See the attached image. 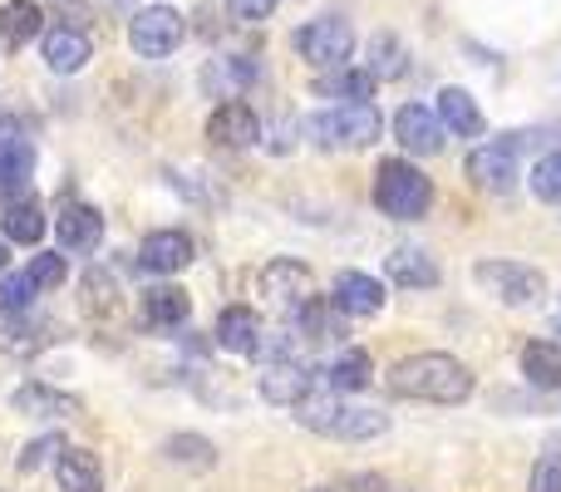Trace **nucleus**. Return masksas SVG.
<instances>
[{
  "instance_id": "obj_19",
  "label": "nucleus",
  "mask_w": 561,
  "mask_h": 492,
  "mask_svg": "<svg viewBox=\"0 0 561 492\" xmlns=\"http://www.w3.org/2000/svg\"><path fill=\"white\" fill-rule=\"evenodd\" d=\"M252 79H256V65L252 59H213V65L203 69V84H207V94L213 99H242V89H252Z\"/></svg>"
},
{
  "instance_id": "obj_7",
  "label": "nucleus",
  "mask_w": 561,
  "mask_h": 492,
  "mask_svg": "<svg viewBox=\"0 0 561 492\" xmlns=\"http://www.w3.org/2000/svg\"><path fill=\"white\" fill-rule=\"evenodd\" d=\"M207 138H213L217 148H252L256 138H262V118H256L252 104H242V99H222V104L213 108V118H207Z\"/></svg>"
},
{
  "instance_id": "obj_29",
  "label": "nucleus",
  "mask_w": 561,
  "mask_h": 492,
  "mask_svg": "<svg viewBox=\"0 0 561 492\" xmlns=\"http://www.w3.org/2000/svg\"><path fill=\"white\" fill-rule=\"evenodd\" d=\"M369 75L379 79V84H389V79H404V69H409V49L399 45L394 35H375L369 39Z\"/></svg>"
},
{
  "instance_id": "obj_28",
  "label": "nucleus",
  "mask_w": 561,
  "mask_h": 492,
  "mask_svg": "<svg viewBox=\"0 0 561 492\" xmlns=\"http://www.w3.org/2000/svg\"><path fill=\"white\" fill-rule=\"evenodd\" d=\"M15 409L20 414H30V419H69V414H79L75 399L55 394V389H39V385L15 389Z\"/></svg>"
},
{
  "instance_id": "obj_23",
  "label": "nucleus",
  "mask_w": 561,
  "mask_h": 492,
  "mask_svg": "<svg viewBox=\"0 0 561 492\" xmlns=\"http://www.w3.org/2000/svg\"><path fill=\"white\" fill-rule=\"evenodd\" d=\"M523 375L533 379L537 389H561V345H552V340H527Z\"/></svg>"
},
{
  "instance_id": "obj_5",
  "label": "nucleus",
  "mask_w": 561,
  "mask_h": 492,
  "mask_svg": "<svg viewBox=\"0 0 561 492\" xmlns=\"http://www.w3.org/2000/svg\"><path fill=\"white\" fill-rule=\"evenodd\" d=\"M128 45H134L144 59H168L178 45H183V15L168 5L138 10L134 25H128Z\"/></svg>"
},
{
  "instance_id": "obj_3",
  "label": "nucleus",
  "mask_w": 561,
  "mask_h": 492,
  "mask_svg": "<svg viewBox=\"0 0 561 492\" xmlns=\"http://www.w3.org/2000/svg\"><path fill=\"white\" fill-rule=\"evenodd\" d=\"M379 128H385V118H379V108L369 99H355V104H340L330 114L306 118V134H316L325 148H369L379 138Z\"/></svg>"
},
{
  "instance_id": "obj_12",
  "label": "nucleus",
  "mask_w": 561,
  "mask_h": 492,
  "mask_svg": "<svg viewBox=\"0 0 561 492\" xmlns=\"http://www.w3.org/2000/svg\"><path fill=\"white\" fill-rule=\"evenodd\" d=\"M468 178H473L483 193H507L517 183V153L513 144H488L468 158Z\"/></svg>"
},
{
  "instance_id": "obj_33",
  "label": "nucleus",
  "mask_w": 561,
  "mask_h": 492,
  "mask_svg": "<svg viewBox=\"0 0 561 492\" xmlns=\"http://www.w3.org/2000/svg\"><path fill=\"white\" fill-rule=\"evenodd\" d=\"M533 193L542 197V203H561V153L537 158V168H533Z\"/></svg>"
},
{
  "instance_id": "obj_1",
  "label": "nucleus",
  "mask_w": 561,
  "mask_h": 492,
  "mask_svg": "<svg viewBox=\"0 0 561 492\" xmlns=\"http://www.w3.org/2000/svg\"><path fill=\"white\" fill-rule=\"evenodd\" d=\"M389 389L399 399H419V404H463L473 394V369L458 365L454 355L428 350V355L399 359L394 375H389Z\"/></svg>"
},
{
  "instance_id": "obj_22",
  "label": "nucleus",
  "mask_w": 561,
  "mask_h": 492,
  "mask_svg": "<svg viewBox=\"0 0 561 492\" xmlns=\"http://www.w3.org/2000/svg\"><path fill=\"white\" fill-rule=\"evenodd\" d=\"M45 35V15H39L35 0H10L5 10H0V39L5 45H30V39Z\"/></svg>"
},
{
  "instance_id": "obj_26",
  "label": "nucleus",
  "mask_w": 561,
  "mask_h": 492,
  "mask_svg": "<svg viewBox=\"0 0 561 492\" xmlns=\"http://www.w3.org/2000/svg\"><path fill=\"white\" fill-rule=\"evenodd\" d=\"M375 385V365H369L365 350H345V355H335V365H330V389L335 394H359V389Z\"/></svg>"
},
{
  "instance_id": "obj_32",
  "label": "nucleus",
  "mask_w": 561,
  "mask_h": 492,
  "mask_svg": "<svg viewBox=\"0 0 561 492\" xmlns=\"http://www.w3.org/2000/svg\"><path fill=\"white\" fill-rule=\"evenodd\" d=\"M144 320L148 325H183L187 320V296L178 286H158L144 296Z\"/></svg>"
},
{
  "instance_id": "obj_31",
  "label": "nucleus",
  "mask_w": 561,
  "mask_h": 492,
  "mask_svg": "<svg viewBox=\"0 0 561 492\" xmlns=\"http://www.w3.org/2000/svg\"><path fill=\"white\" fill-rule=\"evenodd\" d=\"M0 227H5V237L15 247H35L39 237H45V213H39L35 203H10L5 217H0Z\"/></svg>"
},
{
  "instance_id": "obj_35",
  "label": "nucleus",
  "mask_w": 561,
  "mask_h": 492,
  "mask_svg": "<svg viewBox=\"0 0 561 492\" xmlns=\"http://www.w3.org/2000/svg\"><path fill=\"white\" fill-rule=\"evenodd\" d=\"M65 276H69V261H65V251H45V256H35L30 261V281H35L39 290H55V286H65Z\"/></svg>"
},
{
  "instance_id": "obj_21",
  "label": "nucleus",
  "mask_w": 561,
  "mask_h": 492,
  "mask_svg": "<svg viewBox=\"0 0 561 492\" xmlns=\"http://www.w3.org/2000/svg\"><path fill=\"white\" fill-rule=\"evenodd\" d=\"M30 173H35V153H30L25 138L5 134L0 138V193H25L30 187Z\"/></svg>"
},
{
  "instance_id": "obj_11",
  "label": "nucleus",
  "mask_w": 561,
  "mask_h": 492,
  "mask_svg": "<svg viewBox=\"0 0 561 492\" xmlns=\"http://www.w3.org/2000/svg\"><path fill=\"white\" fill-rule=\"evenodd\" d=\"M39 49H45V65L55 69V75H75V69L89 65V55H94V45H89V35L79 25H55L39 35Z\"/></svg>"
},
{
  "instance_id": "obj_18",
  "label": "nucleus",
  "mask_w": 561,
  "mask_h": 492,
  "mask_svg": "<svg viewBox=\"0 0 561 492\" xmlns=\"http://www.w3.org/2000/svg\"><path fill=\"white\" fill-rule=\"evenodd\" d=\"M389 428V419L379 414V409H335V419H330L320 434L325 438H340V444H365V438H379Z\"/></svg>"
},
{
  "instance_id": "obj_36",
  "label": "nucleus",
  "mask_w": 561,
  "mask_h": 492,
  "mask_svg": "<svg viewBox=\"0 0 561 492\" xmlns=\"http://www.w3.org/2000/svg\"><path fill=\"white\" fill-rule=\"evenodd\" d=\"M527 492H561V454H547L527 478Z\"/></svg>"
},
{
  "instance_id": "obj_10",
  "label": "nucleus",
  "mask_w": 561,
  "mask_h": 492,
  "mask_svg": "<svg viewBox=\"0 0 561 492\" xmlns=\"http://www.w3.org/2000/svg\"><path fill=\"white\" fill-rule=\"evenodd\" d=\"M394 138L409 148V153L434 158L438 148H444V118H438L434 108H424V104H404L394 114Z\"/></svg>"
},
{
  "instance_id": "obj_9",
  "label": "nucleus",
  "mask_w": 561,
  "mask_h": 492,
  "mask_svg": "<svg viewBox=\"0 0 561 492\" xmlns=\"http://www.w3.org/2000/svg\"><path fill=\"white\" fill-rule=\"evenodd\" d=\"M310 385H316V379H310V369L300 365V359H266L262 379H256L266 404H286V409H296L300 399L310 394Z\"/></svg>"
},
{
  "instance_id": "obj_20",
  "label": "nucleus",
  "mask_w": 561,
  "mask_h": 492,
  "mask_svg": "<svg viewBox=\"0 0 561 492\" xmlns=\"http://www.w3.org/2000/svg\"><path fill=\"white\" fill-rule=\"evenodd\" d=\"M438 118H444V128L448 134H458V138L483 134V108L473 104L468 89H444V94H438Z\"/></svg>"
},
{
  "instance_id": "obj_25",
  "label": "nucleus",
  "mask_w": 561,
  "mask_h": 492,
  "mask_svg": "<svg viewBox=\"0 0 561 492\" xmlns=\"http://www.w3.org/2000/svg\"><path fill=\"white\" fill-rule=\"evenodd\" d=\"M389 281L394 286H404V290H419V286H438V266L424 256V251H414V247H399L394 256H389Z\"/></svg>"
},
{
  "instance_id": "obj_4",
  "label": "nucleus",
  "mask_w": 561,
  "mask_h": 492,
  "mask_svg": "<svg viewBox=\"0 0 561 492\" xmlns=\"http://www.w3.org/2000/svg\"><path fill=\"white\" fill-rule=\"evenodd\" d=\"M296 49L306 55V65L340 69L350 55H355V30H350V20H340V15H320L296 35Z\"/></svg>"
},
{
  "instance_id": "obj_38",
  "label": "nucleus",
  "mask_w": 561,
  "mask_h": 492,
  "mask_svg": "<svg viewBox=\"0 0 561 492\" xmlns=\"http://www.w3.org/2000/svg\"><path fill=\"white\" fill-rule=\"evenodd\" d=\"M59 448H65V444H59V438H39V444H30L25 454H20V468H25V473H35V468L45 464L49 454H59Z\"/></svg>"
},
{
  "instance_id": "obj_17",
  "label": "nucleus",
  "mask_w": 561,
  "mask_h": 492,
  "mask_svg": "<svg viewBox=\"0 0 561 492\" xmlns=\"http://www.w3.org/2000/svg\"><path fill=\"white\" fill-rule=\"evenodd\" d=\"M138 261H144L148 271H158V276H173V271H183L187 261H193V237L187 232H153V237H144Z\"/></svg>"
},
{
  "instance_id": "obj_39",
  "label": "nucleus",
  "mask_w": 561,
  "mask_h": 492,
  "mask_svg": "<svg viewBox=\"0 0 561 492\" xmlns=\"http://www.w3.org/2000/svg\"><path fill=\"white\" fill-rule=\"evenodd\" d=\"M350 488H355V492H385V478H375V473H359Z\"/></svg>"
},
{
  "instance_id": "obj_8",
  "label": "nucleus",
  "mask_w": 561,
  "mask_h": 492,
  "mask_svg": "<svg viewBox=\"0 0 561 492\" xmlns=\"http://www.w3.org/2000/svg\"><path fill=\"white\" fill-rule=\"evenodd\" d=\"M262 286L286 316H296V310H306L310 300H316V281H310V271L300 266V261H272V266L262 271Z\"/></svg>"
},
{
  "instance_id": "obj_6",
  "label": "nucleus",
  "mask_w": 561,
  "mask_h": 492,
  "mask_svg": "<svg viewBox=\"0 0 561 492\" xmlns=\"http://www.w3.org/2000/svg\"><path fill=\"white\" fill-rule=\"evenodd\" d=\"M478 281H483L488 290H497V300H507V306H533V300H542V290H547L542 271L523 266V261H483V266H478Z\"/></svg>"
},
{
  "instance_id": "obj_27",
  "label": "nucleus",
  "mask_w": 561,
  "mask_h": 492,
  "mask_svg": "<svg viewBox=\"0 0 561 492\" xmlns=\"http://www.w3.org/2000/svg\"><path fill=\"white\" fill-rule=\"evenodd\" d=\"M375 84H379V79L369 75V69H345V65H340L335 75L316 79V94H325V99H345V104H355V99H369V94H375Z\"/></svg>"
},
{
  "instance_id": "obj_13",
  "label": "nucleus",
  "mask_w": 561,
  "mask_h": 492,
  "mask_svg": "<svg viewBox=\"0 0 561 492\" xmlns=\"http://www.w3.org/2000/svg\"><path fill=\"white\" fill-rule=\"evenodd\" d=\"M335 310H345V316H379V306H385V286H379L375 276H365V271H340L335 276Z\"/></svg>"
},
{
  "instance_id": "obj_40",
  "label": "nucleus",
  "mask_w": 561,
  "mask_h": 492,
  "mask_svg": "<svg viewBox=\"0 0 561 492\" xmlns=\"http://www.w3.org/2000/svg\"><path fill=\"white\" fill-rule=\"evenodd\" d=\"M5 261H10V247H5V242H0V271H5Z\"/></svg>"
},
{
  "instance_id": "obj_30",
  "label": "nucleus",
  "mask_w": 561,
  "mask_h": 492,
  "mask_svg": "<svg viewBox=\"0 0 561 492\" xmlns=\"http://www.w3.org/2000/svg\"><path fill=\"white\" fill-rule=\"evenodd\" d=\"M163 458L168 464H178V468H193V473H207V468L217 464V448L207 444V438H197V434H173L163 444Z\"/></svg>"
},
{
  "instance_id": "obj_34",
  "label": "nucleus",
  "mask_w": 561,
  "mask_h": 492,
  "mask_svg": "<svg viewBox=\"0 0 561 492\" xmlns=\"http://www.w3.org/2000/svg\"><path fill=\"white\" fill-rule=\"evenodd\" d=\"M35 281H30V271H15V276H0V310H30V300H35Z\"/></svg>"
},
{
  "instance_id": "obj_2",
  "label": "nucleus",
  "mask_w": 561,
  "mask_h": 492,
  "mask_svg": "<svg viewBox=\"0 0 561 492\" xmlns=\"http://www.w3.org/2000/svg\"><path fill=\"white\" fill-rule=\"evenodd\" d=\"M375 203H379V213L394 217V222H419V217L428 213V203H434V187H428V178L419 173L414 163L385 158L375 173Z\"/></svg>"
},
{
  "instance_id": "obj_14",
  "label": "nucleus",
  "mask_w": 561,
  "mask_h": 492,
  "mask_svg": "<svg viewBox=\"0 0 561 492\" xmlns=\"http://www.w3.org/2000/svg\"><path fill=\"white\" fill-rule=\"evenodd\" d=\"M55 232L65 251H94L99 237H104V217L89 203H65V213L55 217Z\"/></svg>"
},
{
  "instance_id": "obj_41",
  "label": "nucleus",
  "mask_w": 561,
  "mask_h": 492,
  "mask_svg": "<svg viewBox=\"0 0 561 492\" xmlns=\"http://www.w3.org/2000/svg\"><path fill=\"white\" fill-rule=\"evenodd\" d=\"M316 492H325V488H316Z\"/></svg>"
},
{
  "instance_id": "obj_24",
  "label": "nucleus",
  "mask_w": 561,
  "mask_h": 492,
  "mask_svg": "<svg viewBox=\"0 0 561 492\" xmlns=\"http://www.w3.org/2000/svg\"><path fill=\"white\" fill-rule=\"evenodd\" d=\"M45 345V325L30 320V310H0V350L10 355H30Z\"/></svg>"
},
{
  "instance_id": "obj_16",
  "label": "nucleus",
  "mask_w": 561,
  "mask_h": 492,
  "mask_svg": "<svg viewBox=\"0 0 561 492\" xmlns=\"http://www.w3.org/2000/svg\"><path fill=\"white\" fill-rule=\"evenodd\" d=\"M59 492H104V468L89 448H59L55 458Z\"/></svg>"
},
{
  "instance_id": "obj_37",
  "label": "nucleus",
  "mask_w": 561,
  "mask_h": 492,
  "mask_svg": "<svg viewBox=\"0 0 561 492\" xmlns=\"http://www.w3.org/2000/svg\"><path fill=\"white\" fill-rule=\"evenodd\" d=\"M227 10H232L242 25H262V20H272L276 0H227Z\"/></svg>"
},
{
  "instance_id": "obj_15",
  "label": "nucleus",
  "mask_w": 561,
  "mask_h": 492,
  "mask_svg": "<svg viewBox=\"0 0 561 492\" xmlns=\"http://www.w3.org/2000/svg\"><path fill=\"white\" fill-rule=\"evenodd\" d=\"M217 345L232 350V355H256V345H262V316L252 306H227L217 316Z\"/></svg>"
}]
</instances>
